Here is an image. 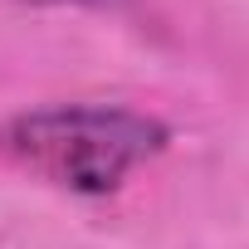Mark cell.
Segmentation results:
<instances>
[{
	"mask_svg": "<svg viewBox=\"0 0 249 249\" xmlns=\"http://www.w3.org/2000/svg\"><path fill=\"white\" fill-rule=\"evenodd\" d=\"M166 142H171L166 122L137 107H112V103L30 107L0 127V152L15 166L73 196L117 191L127 171L161 157Z\"/></svg>",
	"mask_w": 249,
	"mask_h": 249,
	"instance_id": "obj_1",
	"label": "cell"
},
{
	"mask_svg": "<svg viewBox=\"0 0 249 249\" xmlns=\"http://www.w3.org/2000/svg\"><path fill=\"white\" fill-rule=\"evenodd\" d=\"M35 5H98V10H107V5H122V0H35Z\"/></svg>",
	"mask_w": 249,
	"mask_h": 249,
	"instance_id": "obj_2",
	"label": "cell"
}]
</instances>
